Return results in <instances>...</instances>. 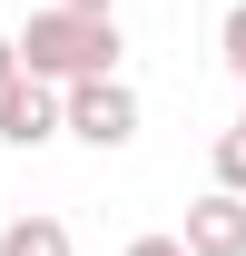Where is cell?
Instances as JSON below:
<instances>
[{"label": "cell", "instance_id": "1", "mask_svg": "<svg viewBox=\"0 0 246 256\" xmlns=\"http://www.w3.org/2000/svg\"><path fill=\"white\" fill-rule=\"evenodd\" d=\"M10 50H20V69L30 79H50V89H69V79H98V69H118V10H69V0H50V10H30V30H10Z\"/></svg>", "mask_w": 246, "mask_h": 256}, {"label": "cell", "instance_id": "2", "mask_svg": "<svg viewBox=\"0 0 246 256\" xmlns=\"http://www.w3.org/2000/svg\"><path fill=\"white\" fill-rule=\"evenodd\" d=\"M60 138H79V148H128V138H138V89H128L118 69L69 79L60 89Z\"/></svg>", "mask_w": 246, "mask_h": 256}, {"label": "cell", "instance_id": "3", "mask_svg": "<svg viewBox=\"0 0 246 256\" xmlns=\"http://www.w3.org/2000/svg\"><path fill=\"white\" fill-rule=\"evenodd\" d=\"M0 138H10V148H50V138H60V89L30 79V69H10V89H0Z\"/></svg>", "mask_w": 246, "mask_h": 256}, {"label": "cell", "instance_id": "4", "mask_svg": "<svg viewBox=\"0 0 246 256\" xmlns=\"http://www.w3.org/2000/svg\"><path fill=\"white\" fill-rule=\"evenodd\" d=\"M178 246H187V256H246V197H236V188H207L197 207H187Z\"/></svg>", "mask_w": 246, "mask_h": 256}, {"label": "cell", "instance_id": "5", "mask_svg": "<svg viewBox=\"0 0 246 256\" xmlns=\"http://www.w3.org/2000/svg\"><path fill=\"white\" fill-rule=\"evenodd\" d=\"M0 256H69V226L60 217H10L0 226Z\"/></svg>", "mask_w": 246, "mask_h": 256}, {"label": "cell", "instance_id": "6", "mask_svg": "<svg viewBox=\"0 0 246 256\" xmlns=\"http://www.w3.org/2000/svg\"><path fill=\"white\" fill-rule=\"evenodd\" d=\"M216 188H236V197H246V118L216 138Z\"/></svg>", "mask_w": 246, "mask_h": 256}, {"label": "cell", "instance_id": "7", "mask_svg": "<svg viewBox=\"0 0 246 256\" xmlns=\"http://www.w3.org/2000/svg\"><path fill=\"white\" fill-rule=\"evenodd\" d=\"M216 60H226V69H236V79H246V0H236V10H226V20H216Z\"/></svg>", "mask_w": 246, "mask_h": 256}, {"label": "cell", "instance_id": "8", "mask_svg": "<svg viewBox=\"0 0 246 256\" xmlns=\"http://www.w3.org/2000/svg\"><path fill=\"white\" fill-rule=\"evenodd\" d=\"M128 256H187L178 236H128Z\"/></svg>", "mask_w": 246, "mask_h": 256}, {"label": "cell", "instance_id": "9", "mask_svg": "<svg viewBox=\"0 0 246 256\" xmlns=\"http://www.w3.org/2000/svg\"><path fill=\"white\" fill-rule=\"evenodd\" d=\"M10 69H20V50H10V30H0V89H10Z\"/></svg>", "mask_w": 246, "mask_h": 256}, {"label": "cell", "instance_id": "10", "mask_svg": "<svg viewBox=\"0 0 246 256\" xmlns=\"http://www.w3.org/2000/svg\"><path fill=\"white\" fill-rule=\"evenodd\" d=\"M69 10H118V0H69Z\"/></svg>", "mask_w": 246, "mask_h": 256}, {"label": "cell", "instance_id": "11", "mask_svg": "<svg viewBox=\"0 0 246 256\" xmlns=\"http://www.w3.org/2000/svg\"><path fill=\"white\" fill-rule=\"evenodd\" d=\"M236 118H246V108H236Z\"/></svg>", "mask_w": 246, "mask_h": 256}]
</instances>
